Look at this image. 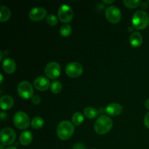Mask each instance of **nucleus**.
Returning a JSON list of instances; mask_svg holds the SVG:
<instances>
[{"label": "nucleus", "mask_w": 149, "mask_h": 149, "mask_svg": "<svg viewBox=\"0 0 149 149\" xmlns=\"http://www.w3.org/2000/svg\"><path fill=\"white\" fill-rule=\"evenodd\" d=\"M74 125L69 121L64 120L60 122L57 127V135L62 141L69 139L74 132Z\"/></svg>", "instance_id": "f257e3e1"}, {"label": "nucleus", "mask_w": 149, "mask_h": 149, "mask_svg": "<svg viewBox=\"0 0 149 149\" xmlns=\"http://www.w3.org/2000/svg\"><path fill=\"white\" fill-rule=\"evenodd\" d=\"M113 127V122L110 117L105 115L99 116L95 121L94 129L99 135H105L111 130Z\"/></svg>", "instance_id": "f03ea898"}, {"label": "nucleus", "mask_w": 149, "mask_h": 149, "mask_svg": "<svg viewBox=\"0 0 149 149\" xmlns=\"http://www.w3.org/2000/svg\"><path fill=\"white\" fill-rule=\"evenodd\" d=\"M132 24L138 30H143L149 24V17L146 12L138 10L132 15Z\"/></svg>", "instance_id": "7ed1b4c3"}, {"label": "nucleus", "mask_w": 149, "mask_h": 149, "mask_svg": "<svg viewBox=\"0 0 149 149\" xmlns=\"http://www.w3.org/2000/svg\"><path fill=\"white\" fill-rule=\"evenodd\" d=\"M15 126L19 130H25L30 125L31 122L29 116L23 111H17L13 117Z\"/></svg>", "instance_id": "20e7f679"}, {"label": "nucleus", "mask_w": 149, "mask_h": 149, "mask_svg": "<svg viewBox=\"0 0 149 149\" xmlns=\"http://www.w3.org/2000/svg\"><path fill=\"white\" fill-rule=\"evenodd\" d=\"M17 93L23 99H29L33 96V88L30 82L20 81L17 85Z\"/></svg>", "instance_id": "39448f33"}, {"label": "nucleus", "mask_w": 149, "mask_h": 149, "mask_svg": "<svg viewBox=\"0 0 149 149\" xmlns=\"http://www.w3.org/2000/svg\"><path fill=\"white\" fill-rule=\"evenodd\" d=\"M58 16L59 20L63 23H69L74 17V12L69 5L63 4L58 8Z\"/></svg>", "instance_id": "423d86ee"}, {"label": "nucleus", "mask_w": 149, "mask_h": 149, "mask_svg": "<svg viewBox=\"0 0 149 149\" xmlns=\"http://www.w3.org/2000/svg\"><path fill=\"white\" fill-rule=\"evenodd\" d=\"M61 68L58 63L52 61L48 63L45 68V74L48 78L55 79L61 75Z\"/></svg>", "instance_id": "0eeeda50"}, {"label": "nucleus", "mask_w": 149, "mask_h": 149, "mask_svg": "<svg viewBox=\"0 0 149 149\" xmlns=\"http://www.w3.org/2000/svg\"><path fill=\"white\" fill-rule=\"evenodd\" d=\"M105 15L106 19L111 23L116 24L121 20L122 18V13L120 10L116 6H109L106 9Z\"/></svg>", "instance_id": "6e6552de"}, {"label": "nucleus", "mask_w": 149, "mask_h": 149, "mask_svg": "<svg viewBox=\"0 0 149 149\" xmlns=\"http://www.w3.org/2000/svg\"><path fill=\"white\" fill-rule=\"evenodd\" d=\"M15 132L12 128L4 127L0 132V140H1V143L2 145H11L15 142Z\"/></svg>", "instance_id": "1a4fd4ad"}, {"label": "nucleus", "mask_w": 149, "mask_h": 149, "mask_svg": "<svg viewBox=\"0 0 149 149\" xmlns=\"http://www.w3.org/2000/svg\"><path fill=\"white\" fill-rule=\"evenodd\" d=\"M84 68L81 64L78 62H71L65 66V73L67 75L72 78H77L82 74Z\"/></svg>", "instance_id": "9d476101"}, {"label": "nucleus", "mask_w": 149, "mask_h": 149, "mask_svg": "<svg viewBox=\"0 0 149 149\" xmlns=\"http://www.w3.org/2000/svg\"><path fill=\"white\" fill-rule=\"evenodd\" d=\"M47 10L44 7H37L31 9L29 13V17L33 21H39L47 16Z\"/></svg>", "instance_id": "9b49d317"}, {"label": "nucleus", "mask_w": 149, "mask_h": 149, "mask_svg": "<svg viewBox=\"0 0 149 149\" xmlns=\"http://www.w3.org/2000/svg\"><path fill=\"white\" fill-rule=\"evenodd\" d=\"M33 85L35 88L39 91H45L49 87H50V82L47 77H39L33 81Z\"/></svg>", "instance_id": "f8f14e48"}, {"label": "nucleus", "mask_w": 149, "mask_h": 149, "mask_svg": "<svg viewBox=\"0 0 149 149\" xmlns=\"http://www.w3.org/2000/svg\"><path fill=\"white\" fill-rule=\"evenodd\" d=\"M2 68L7 74H13L16 70L15 62L12 58H5L2 62Z\"/></svg>", "instance_id": "ddd939ff"}, {"label": "nucleus", "mask_w": 149, "mask_h": 149, "mask_svg": "<svg viewBox=\"0 0 149 149\" xmlns=\"http://www.w3.org/2000/svg\"><path fill=\"white\" fill-rule=\"evenodd\" d=\"M122 106L119 103H113L108 105L106 108V112L110 116H118L122 112Z\"/></svg>", "instance_id": "4468645a"}, {"label": "nucleus", "mask_w": 149, "mask_h": 149, "mask_svg": "<svg viewBox=\"0 0 149 149\" xmlns=\"http://www.w3.org/2000/svg\"><path fill=\"white\" fill-rule=\"evenodd\" d=\"M14 105V100L10 95H4L0 99V106L2 110H9Z\"/></svg>", "instance_id": "2eb2a0df"}, {"label": "nucleus", "mask_w": 149, "mask_h": 149, "mask_svg": "<svg viewBox=\"0 0 149 149\" xmlns=\"http://www.w3.org/2000/svg\"><path fill=\"white\" fill-rule=\"evenodd\" d=\"M130 45L134 47H138L143 43V36L141 33L138 31L133 32L130 37Z\"/></svg>", "instance_id": "dca6fc26"}, {"label": "nucleus", "mask_w": 149, "mask_h": 149, "mask_svg": "<svg viewBox=\"0 0 149 149\" xmlns=\"http://www.w3.org/2000/svg\"><path fill=\"white\" fill-rule=\"evenodd\" d=\"M32 139H33V136H32L31 132L27 130L22 132L20 135V138H19L21 145L25 146L29 145L31 143Z\"/></svg>", "instance_id": "f3484780"}, {"label": "nucleus", "mask_w": 149, "mask_h": 149, "mask_svg": "<svg viewBox=\"0 0 149 149\" xmlns=\"http://www.w3.org/2000/svg\"><path fill=\"white\" fill-rule=\"evenodd\" d=\"M11 17V11L6 6L0 7V21L5 22Z\"/></svg>", "instance_id": "a211bd4d"}, {"label": "nucleus", "mask_w": 149, "mask_h": 149, "mask_svg": "<svg viewBox=\"0 0 149 149\" xmlns=\"http://www.w3.org/2000/svg\"><path fill=\"white\" fill-rule=\"evenodd\" d=\"M98 113L99 112L97 109L93 107H90V106L86 107L84 110V116H87L89 119H94V118H95L98 115Z\"/></svg>", "instance_id": "6ab92c4d"}, {"label": "nucleus", "mask_w": 149, "mask_h": 149, "mask_svg": "<svg viewBox=\"0 0 149 149\" xmlns=\"http://www.w3.org/2000/svg\"><path fill=\"white\" fill-rule=\"evenodd\" d=\"M31 125L32 127L34 129H41L44 125V120L40 116H36L32 119V121L31 122Z\"/></svg>", "instance_id": "aec40b11"}, {"label": "nucleus", "mask_w": 149, "mask_h": 149, "mask_svg": "<svg viewBox=\"0 0 149 149\" xmlns=\"http://www.w3.org/2000/svg\"><path fill=\"white\" fill-rule=\"evenodd\" d=\"M71 32H72V28L68 24L63 25L60 28V33L63 37H68V36H69L71 35Z\"/></svg>", "instance_id": "412c9836"}, {"label": "nucleus", "mask_w": 149, "mask_h": 149, "mask_svg": "<svg viewBox=\"0 0 149 149\" xmlns=\"http://www.w3.org/2000/svg\"><path fill=\"white\" fill-rule=\"evenodd\" d=\"M50 90L54 94H58L61 92L63 88V85L60 81H54L50 85Z\"/></svg>", "instance_id": "4be33fe9"}, {"label": "nucleus", "mask_w": 149, "mask_h": 149, "mask_svg": "<svg viewBox=\"0 0 149 149\" xmlns=\"http://www.w3.org/2000/svg\"><path fill=\"white\" fill-rule=\"evenodd\" d=\"M72 122L76 126H79L84 122V116L80 112H76L72 116Z\"/></svg>", "instance_id": "5701e85b"}, {"label": "nucleus", "mask_w": 149, "mask_h": 149, "mask_svg": "<svg viewBox=\"0 0 149 149\" xmlns=\"http://www.w3.org/2000/svg\"><path fill=\"white\" fill-rule=\"evenodd\" d=\"M123 2L125 7L130 9L136 8L142 4V1L141 0H125Z\"/></svg>", "instance_id": "b1692460"}, {"label": "nucleus", "mask_w": 149, "mask_h": 149, "mask_svg": "<svg viewBox=\"0 0 149 149\" xmlns=\"http://www.w3.org/2000/svg\"><path fill=\"white\" fill-rule=\"evenodd\" d=\"M47 23L51 26H56L58 23V17L55 15H49L47 17Z\"/></svg>", "instance_id": "393cba45"}, {"label": "nucleus", "mask_w": 149, "mask_h": 149, "mask_svg": "<svg viewBox=\"0 0 149 149\" xmlns=\"http://www.w3.org/2000/svg\"><path fill=\"white\" fill-rule=\"evenodd\" d=\"M31 101L34 105H39L41 103V97L39 95H35L31 97Z\"/></svg>", "instance_id": "a878e982"}, {"label": "nucleus", "mask_w": 149, "mask_h": 149, "mask_svg": "<svg viewBox=\"0 0 149 149\" xmlns=\"http://www.w3.org/2000/svg\"><path fill=\"white\" fill-rule=\"evenodd\" d=\"M72 149H86V148L84 144L81 143H78L74 144Z\"/></svg>", "instance_id": "bb28decb"}, {"label": "nucleus", "mask_w": 149, "mask_h": 149, "mask_svg": "<svg viewBox=\"0 0 149 149\" xmlns=\"http://www.w3.org/2000/svg\"><path fill=\"white\" fill-rule=\"evenodd\" d=\"M143 122H144V125L149 129V112L146 114L145 117H144Z\"/></svg>", "instance_id": "cd10ccee"}, {"label": "nucleus", "mask_w": 149, "mask_h": 149, "mask_svg": "<svg viewBox=\"0 0 149 149\" xmlns=\"http://www.w3.org/2000/svg\"><path fill=\"white\" fill-rule=\"evenodd\" d=\"M7 118V113H5L4 112L1 111V119H5Z\"/></svg>", "instance_id": "c85d7f7f"}, {"label": "nucleus", "mask_w": 149, "mask_h": 149, "mask_svg": "<svg viewBox=\"0 0 149 149\" xmlns=\"http://www.w3.org/2000/svg\"><path fill=\"white\" fill-rule=\"evenodd\" d=\"M141 7H142L143 9L148 8V4H147L146 2H142V4H141Z\"/></svg>", "instance_id": "c756f323"}, {"label": "nucleus", "mask_w": 149, "mask_h": 149, "mask_svg": "<svg viewBox=\"0 0 149 149\" xmlns=\"http://www.w3.org/2000/svg\"><path fill=\"white\" fill-rule=\"evenodd\" d=\"M114 0H109V1H106V0H103V2L105 3L106 4H111V3L114 2Z\"/></svg>", "instance_id": "7c9ffc66"}, {"label": "nucleus", "mask_w": 149, "mask_h": 149, "mask_svg": "<svg viewBox=\"0 0 149 149\" xmlns=\"http://www.w3.org/2000/svg\"><path fill=\"white\" fill-rule=\"evenodd\" d=\"M145 106H146V108L148 110H149V99H148V100L146 101L145 103Z\"/></svg>", "instance_id": "2f4dec72"}, {"label": "nucleus", "mask_w": 149, "mask_h": 149, "mask_svg": "<svg viewBox=\"0 0 149 149\" xmlns=\"http://www.w3.org/2000/svg\"><path fill=\"white\" fill-rule=\"evenodd\" d=\"M0 77H1V82H0V83H1V84H2V82H3V75H2V74H0Z\"/></svg>", "instance_id": "473e14b6"}, {"label": "nucleus", "mask_w": 149, "mask_h": 149, "mask_svg": "<svg viewBox=\"0 0 149 149\" xmlns=\"http://www.w3.org/2000/svg\"><path fill=\"white\" fill-rule=\"evenodd\" d=\"M6 149H17V148L14 146H9L8 148H7Z\"/></svg>", "instance_id": "72a5a7b5"}, {"label": "nucleus", "mask_w": 149, "mask_h": 149, "mask_svg": "<svg viewBox=\"0 0 149 149\" xmlns=\"http://www.w3.org/2000/svg\"><path fill=\"white\" fill-rule=\"evenodd\" d=\"M3 146H4V145L1 146V149H3Z\"/></svg>", "instance_id": "f704fd0d"}, {"label": "nucleus", "mask_w": 149, "mask_h": 149, "mask_svg": "<svg viewBox=\"0 0 149 149\" xmlns=\"http://www.w3.org/2000/svg\"><path fill=\"white\" fill-rule=\"evenodd\" d=\"M92 149H95V148H92Z\"/></svg>", "instance_id": "c9c22d12"}, {"label": "nucleus", "mask_w": 149, "mask_h": 149, "mask_svg": "<svg viewBox=\"0 0 149 149\" xmlns=\"http://www.w3.org/2000/svg\"><path fill=\"white\" fill-rule=\"evenodd\" d=\"M148 3H149V1H148Z\"/></svg>", "instance_id": "e433bc0d"}]
</instances>
